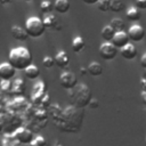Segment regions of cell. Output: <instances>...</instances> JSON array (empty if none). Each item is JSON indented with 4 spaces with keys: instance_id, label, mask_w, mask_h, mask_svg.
I'll return each mask as SVG.
<instances>
[{
    "instance_id": "obj_1",
    "label": "cell",
    "mask_w": 146,
    "mask_h": 146,
    "mask_svg": "<svg viewBox=\"0 0 146 146\" xmlns=\"http://www.w3.org/2000/svg\"><path fill=\"white\" fill-rule=\"evenodd\" d=\"M84 119L83 108H78L75 106H67L62 110L60 115L54 120V124L63 132H79Z\"/></svg>"
},
{
    "instance_id": "obj_2",
    "label": "cell",
    "mask_w": 146,
    "mask_h": 146,
    "mask_svg": "<svg viewBox=\"0 0 146 146\" xmlns=\"http://www.w3.org/2000/svg\"><path fill=\"white\" fill-rule=\"evenodd\" d=\"M8 62L18 71H25L32 65L33 57L30 50L25 47H16L9 51Z\"/></svg>"
},
{
    "instance_id": "obj_3",
    "label": "cell",
    "mask_w": 146,
    "mask_h": 146,
    "mask_svg": "<svg viewBox=\"0 0 146 146\" xmlns=\"http://www.w3.org/2000/svg\"><path fill=\"white\" fill-rule=\"evenodd\" d=\"M68 98L72 106H75L78 108H84L92 99V94L88 86H86L84 83H78L75 88L68 90Z\"/></svg>"
},
{
    "instance_id": "obj_4",
    "label": "cell",
    "mask_w": 146,
    "mask_h": 146,
    "mask_svg": "<svg viewBox=\"0 0 146 146\" xmlns=\"http://www.w3.org/2000/svg\"><path fill=\"white\" fill-rule=\"evenodd\" d=\"M25 30H26L29 36H32V38L41 36L46 31L43 19H41L36 16L30 17L25 23Z\"/></svg>"
},
{
    "instance_id": "obj_5",
    "label": "cell",
    "mask_w": 146,
    "mask_h": 146,
    "mask_svg": "<svg viewBox=\"0 0 146 146\" xmlns=\"http://www.w3.org/2000/svg\"><path fill=\"white\" fill-rule=\"evenodd\" d=\"M15 140L19 144V145H30L31 141L34 139V133L31 129L21 127L18 128L14 133H13Z\"/></svg>"
},
{
    "instance_id": "obj_6",
    "label": "cell",
    "mask_w": 146,
    "mask_h": 146,
    "mask_svg": "<svg viewBox=\"0 0 146 146\" xmlns=\"http://www.w3.org/2000/svg\"><path fill=\"white\" fill-rule=\"evenodd\" d=\"M59 84L66 90H72L78 84V78L73 72L65 71L59 76Z\"/></svg>"
},
{
    "instance_id": "obj_7",
    "label": "cell",
    "mask_w": 146,
    "mask_h": 146,
    "mask_svg": "<svg viewBox=\"0 0 146 146\" xmlns=\"http://www.w3.org/2000/svg\"><path fill=\"white\" fill-rule=\"evenodd\" d=\"M119 49L112 42H103L99 47V56L105 60H112L116 57Z\"/></svg>"
},
{
    "instance_id": "obj_8",
    "label": "cell",
    "mask_w": 146,
    "mask_h": 146,
    "mask_svg": "<svg viewBox=\"0 0 146 146\" xmlns=\"http://www.w3.org/2000/svg\"><path fill=\"white\" fill-rule=\"evenodd\" d=\"M46 86L43 81H39L34 84L33 89H32V94H31V99L32 103L34 105H41V102L43 99V97L46 96Z\"/></svg>"
},
{
    "instance_id": "obj_9",
    "label": "cell",
    "mask_w": 146,
    "mask_h": 146,
    "mask_svg": "<svg viewBox=\"0 0 146 146\" xmlns=\"http://www.w3.org/2000/svg\"><path fill=\"white\" fill-rule=\"evenodd\" d=\"M145 34H146L145 29L139 24H132L128 30V35H129L130 40H132L135 42L141 41L145 38Z\"/></svg>"
},
{
    "instance_id": "obj_10",
    "label": "cell",
    "mask_w": 146,
    "mask_h": 146,
    "mask_svg": "<svg viewBox=\"0 0 146 146\" xmlns=\"http://www.w3.org/2000/svg\"><path fill=\"white\" fill-rule=\"evenodd\" d=\"M16 71L17 70L9 62L0 64V78L2 79V81H10L15 76Z\"/></svg>"
},
{
    "instance_id": "obj_11",
    "label": "cell",
    "mask_w": 146,
    "mask_h": 146,
    "mask_svg": "<svg viewBox=\"0 0 146 146\" xmlns=\"http://www.w3.org/2000/svg\"><path fill=\"white\" fill-rule=\"evenodd\" d=\"M112 43H113L117 49L121 50L122 48H124L127 44L130 43V38H129L128 33L124 32V31H122V32H116L115 35H114V38H113V40H112Z\"/></svg>"
},
{
    "instance_id": "obj_12",
    "label": "cell",
    "mask_w": 146,
    "mask_h": 146,
    "mask_svg": "<svg viewBox=\"0 0 146 146\" xmlns=\"http://www.w3.org/2000/svg\"><path fill=\"white\" fill-rule=\"evenodd\" d=\"M43 23H44L46 29H49V30L59 31L62 29V23H60L59 18H57V16L52 15V14L47 15L44 17V19H43Z\"/></svg>"
},
{
    "instance_id": "obj_13",
    "label": "cell",
    "mask_w": 146,
    "mask_h": 146,
    "mask_svg": "<svg viewBox=\"0 0 146 146\" xmlns=\"http://www.w3.org/2000/svg\"><path fill=\"white\" fill-rule=\"evenodd\" d=\"M55 64L59 67V68H66L70 64V57L66 54V51L60 50L56 54L55 56Z\"/></svg>"
},
{
    "instance_id": "obj_14",
    "label": "cell",
    "mask_w": 146,
    "mask_h": 146,
    "mask_svg": "<svg viewBox=\"0 0 146 146\" xmlns=\"http://www.w3.org/2000/svg\"><path fill=\"white\" fill-rule=\"evenodd\" d=\"M10 32H11V35L14 36V39H16V40H18V41H25V40L29 38V34H27L25 27L23 29V27H21V26H18V25L11 26Z\"/></svg>"
},
{
    "instance_id": "obj_15",
    "label": "cell",
    "mask_w": 146,
    "mask_h": 146,
    "mask_svg": "<svg viewBox=\"0 0 146 146\" xmlns=\"http://www.w3.org/2000/svg\"><path fill=\"white\" fill-rule=\"evenodd\" d=\"M138 51H137V48L132 44V43H129L127 44L124 48L121 49V55L123 58L128 59V60H131V59H135L136 56H137Z\"/></svg>"
},
{
    "instance_id": "obj_16",
    "label": "cell",
    "mask_w": 146,
    "mask_h": 146,
    "mask_svg": "<svg viewBox=\"0 0 146 146\" xmlns=\"http://www.w3.org/2000/svg\"><path fill=\"white\" fill-rule=\"evenodd\" d=\"M70 1L68 0H56L54 3V9L59 14H66L70 10Z\"/></svg>"
},
{
    "instance_id": "obj_17",
    "label": "cell",
    "mask_w": 146,
    "mask_h": 146,
    "mask_svg": "<svg viewBox=\"0 0 146 146\" xmlns=\"http://www.w3.org/2000/svg\"><path fill=\"white\" fill-rule=\"evenodd\" d=\"M125 17L129 19V21H132V22H138L140 18H141V11L140 9H138L136 6L135 7H129L127 13H125Z\"/></svg>"
},
{
    "instance_id": "obj_18",
    "label": "cell",
    "mask_w": 146,
    "mask_h": 146,
    "mask_svg": "<svg viewBox=\"0 0 146 146\" xmlns=\"http://www.w3.org/2000/svg\"><path fill=\"white\" fill-rule=\"evenodd\" d=\"M87 70H88V73H89L91 76H99V75L103 74V66H102V64L98 63V62H91V63L88 65Z\"/></svg>"
},
{
    "instance_id": "obj_19",
    "label": "cell",
    "mask_w": 146,
    "mask_h": 146,
    "mask_svg": "<svg viewBox=\"0 0 146 146\" xmlns=\"http://www.w3.org/2000/svg\"><path fill=\"white\" fill-rule=\"evenodd\" d=\"M115 33H116V32H115L110 25H105V26L102 29L100 36H102V39H103L105 42H112V40H113Z\"/></svg>"
},
{
    "instance_id": "obj_20",
    "label": "cell",
    "mask_w": 146,
    "mask_h": 146,
    "mask_svg": "<svg viewBox=\"0 0 146 146\" xmlns=\"http://www.w3.org/2000/svg\"><path fill=\"white\" fill-rule=\"evenodd\" d=\"M84 47H86V41H84V39L82 36L78 35V36H75L73 39V41H72V50L75 54L81 52L84 49Z\"/></svg>"
},
{
    "instance_id": "obj_21",
    "label": "cell",
    "mask_w": 146,
    "mask_h": 146,
    "mask_svg": "<svg viewBox=\"0 0 146 146\" xmlns=\"http://www.w3.org/2000/svg\"><path fill=\"white\" fill-rule=\"evenodd\" d=\"M24 73H25V76L27 78V79H30V80H35V79H38L39 78V75H40V70H39V67L38 66H35V65H30L25 71H24Z\"/></svg>"
},
{
    "instance_id": "obj_22",
    "label": "cell",
    "mask_w": 146,
    "mask_h": 146,
    "mask_svg": "<svg viewBox=\"0 0 146 146\" xmlns=\"http://www.w3.org/2000/svg\"><path fill=\"white\" fill-rule=\"evenodd\" d=\"M25 90V86H24V81L22 79H16L13 82V94H15L16 96H22L24 94Z\"/></svg>"
},
{
    "instance_id": "obj_23",
    "label": "cell",
    "mask_w": 146,
    "mask_h": 146,
    "mask_svg": "<svg viewBox=\"0 0 146 146\" xmlns=\"http://www.w3.org/2000/svg\"><path fill=\"white\" fill-rule=\"evenodd\" d=\"M115 32H122L124 31V27H125V23L123 22V19L119 18V17H115L113 19H111L110 24H108Z\"/></svg>"
},
{
    "instance_id": "obj_24",
    "label": "cell",
    "mask_w": 146,
    "mask_h": 146,
    "mask_svg": "<svg viewBox=\"0 0 146 146\" xmlns=\"http://www.w3.org/2000/svg\"><path fill=\"white\" fill-rule=\"evenodd\" d=\"M125 8V3L123 0H111V11L120 13Z\"/></svg>"
},
{
    "instance_id": "obj_25",
    "label": "cell",
    "mask_w": 146,
    "mask_h": 146,
    "mask_svg": "<svg viewBox=\"0 0 146 146\" xmlns=\"http://www.w3.org/2000/svg\"><path fill=\"white\" fill-rule=\"evenodd\" d=\"M40 9H41V11H42L43 14L49 15V14H51V11L54 10V5H52L51 1H49V0H43V1H41V3H40Z\"/></svg>"
},
{
    "instance_id": "obj_26",
    "label": "cell",
    "mask_w": 146,
    "mask_h": 146,
    "mask_svg": "<svg viewBox=\"0 0 146 146\" xmlns=\"http://www.w3.org/2000/svg\"><path fill=\"white\" fill-rule=\"evenodd\" d=\"M98 10L103 11V13H106L108 10H111V0H99L97 3H96Z\"/></svg>"
},
{
    "instance_id": "obj_27",
    "label": "cell",
    "mask_w": 146,
    "mask_h": 146,
    "mask_svg": "<svg viewBox=\"0 0 146 146\" xmlns=\"http://www.w3.org/2000/svg\"><path fill=\"white\" fill-rule=\"evenodd\" d=\"M29 146H48V144L42 136H36V137H34V139L31 141V144Z\"/></svg>"
},
{
    "instance_id": "obj_28",
    "label": "cell",
    "mask_w": 146,
    "mask_h": 146,
    "mask_svg": "<svg viewBox=\"0 0 146 146\" xmlns=\"http://www.w3.org/2000/svg\"><path fill=\"white\" fill-rule=\"evenodd\" d=\"M42 65L46 68H51L55 64V57H50V56H44L42 59Z\"/></svg>"
},
{
    "instance_id": "obj_29",
    "label": "cell",
    "mask_w": 146,
    "mask_h": 146,
    "mask_svg": "<svg viewBox=\"0 0 146 146\" xmlns=\"http://www.w3.org/2000/svg\"><path fill=\"white\" fill-rule=\"evenodd\" d=\"M0 87H1V90L3 92H9V91L13 90V82H10V81H2Z\"/></svg>"
},
{
    "instance_id": "obj_30",
    "label": "cell",
    "mask_w": 146,
    "mask_h": 146,
    "mask_svg": "<svg viewBox=\"0 0 146 146\" xmlns=\"http://www.w3.org/2000/svg\"><path fill=\"white\" fill-rule=\"evenodd\" d=\"M88 106H89L91 110H96V108L99 107V100H98L97 98H92V99L90 100V103H89Z\"/></svg>"
},
{
    "instance_id": "obj_31",
    "label": "cell",
    "mask_w": 146,
    "mask_h": 146,
    "mask_svg": "<svg viewBox=\"0 0 146 146\" xmlns=\"http://www.w3.org/2000/svg\"><path fill=\"white\" fill-rule=\"evenodd\" d=\"M135 6L138 9H146V0H135Z\"/></svg>"
},
{
    "instance_id": "obj_32",
    "label": "cell",
    "mask_w": 146,
    "mask_h": 146,
    "mask_svg": "<svg viewBox=\"0 0 146 146\" xmlns=\"http://www.w3.org/2000/svg\"><path fill=\"white\" fill-rule=\"evenodd\" d=\"M140 65H141L143 68L146 70V51H145V52L141 55V57H140Z\"/></svg>"
},
{
    "instance_id": "obj_33",
    "label": "cell",
    "mask_w": 146,
    "mask_h": 146,
    "mask_svg": "<svg viewBox=\"0 0 146 146\" xmlns=\"http://www.w3.org/2000/svg\"><path fill=\"white\" fill-rule=\"evenodd\" d=\"M140 82H141V89H143L144 91H146V74H145V75L141 78Z\"/></svg>"
},
{
    "instance_id": "obj_34",
    "label": "cell",
    "mask_w": 146,
    "mask_h": 146,
    "mask_svg": "<svg viewBox=\"0 0 146 146\" xmlns=\"http://www.w3.org/2000/svg\"><path fill=\"white\" fill-rule=\"evenodd\" d=\"M140 97H141V102H143V104L146 106V91H144V90H141V94H140Z\"/></svg>"
},
{
    "instance_id": "obj_35",
    "label": "cell",
    "mask_w": 146,
    "mask_h": 146,
    "mask_svg": "<svg viewBox=\"0 0 146 146\" xmlns=\"http://www.w3.org/2000/svg\"><path fill=\"white\" fill-rule=\"evenodd\" d=\"M84 3H87V5H96L99 0H82Z\"/></svg>"
},
{
    "instance_id": "obj_36",
    "label": "cell",
    "mask_w": 146,
    "mask_h": 146,
    "mask_svg": "<svg viewBox=\"0 0 146 146\" xmlns=\"http://www.w3.org/2000/svg\"><path fill=\"white\" fill-rule=\"evenodd\" d=\"M80 72H81V74H82V75H84V74L88 72V70H87V68H84V67H81V68H80Z\"/></svg>"
},
{
    "instance_id": "obj_37",
    "label": "cell",
    "mask_w": 146,
    "mask_h": 146,
    "mask_svg": "<svg viewBox=\"0 0 146 146\" xmlns=\"http://www.w3.org/2000/svg\"><path fill=\"white\" fill-rule=\"evenodd\" d=\"M9 2H11V0H0V3H2V5H7Z\"/></svg>"
},
{
    "instance_id": "obj_38",
    "label": "cell",
    "mask_w": 146,
    "mask_h": 146,
    "mask_svg": "<svg viewBox=\"0 0 146 146\" xmlns=\"http://www.w3.org/2000/svg\"><path fill=\"white\" fill-rule=\"evenodd\" d=\"M2 131H3V123L0 121V133H1Z\"/></svg>"
},
{
    "instance_id": "obj_39",
    "label": "cell",
    "mask_w": 146,
    "mask_h": 146,
    "mask_svg": "<svg viewBox=\"0 0 146 146\" xmlns=\"http://www.w3.org/2000/svg\"><path fill=\"white\" fill-rule=\"evenodd\" d=\"M1 83H2V79L0 78V86H1Z\"/></svg>"
},
{
    "instance_id": "obj_40",
    "label": "cell",
    "mask_w": 146,
    "mask_h": 146,
    "mask_svg": "<svg viewBox=\"0 0 146 146\" xmlns=\"http://www.w3.org/2000/svg\"><path fill=\"white\" fill-rule=\"evenodd\" d=\"M24 1H26V2H30V1H32V0H24Z\"/></svg>"
},
{
    "instance_id": "obj_41",
    "label": "cell",
    "mask_w": 146,
    "mask_h": 146,
    "mask_svg": "<svg viewBox=\"0 0 146 146\" xmlns=\"http://www.w3.org/2000/svg\"><path fill=\"white\" fill-rule=\"evenodd\" d=\"M55 146H62V145H59V144H57V145H55Z\"/></svg>"
},
{
    "instance_id": "obj_42",
    "label": "cell",
    "mask_w": 146,
    "mask_h": 146,
    "mask_svg": "<svg viewBox=\"0 0 146 146\" xmlns=\"http://www.w3.org/2000/svg\"><path fill=\"white\" fill-rule=\"evenodd\" d=\"M145 145H146V138H145Z\"/></svg>"
},
{
    "instance_id": "obj_43",
    "label": "cell",
    "mask_w": 146,
    "mask_h": 146,
    "mask_svg": "<svg viewBox=\"0 0 146 146\" xmlns=\"http://www.w3.org/2000/svg\"><path fill=\"white\" fill-rule=\"evenodd\" d=\"M18 146H22V145H18ZM23 146H24V145H23Z\"/></svg>"
}]
</instances>
